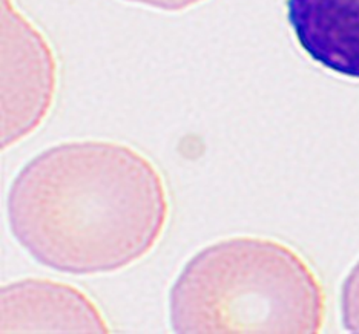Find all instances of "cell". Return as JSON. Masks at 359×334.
<instances>
[{"mask_svg": "<svg viewBox=\"0 0 359 334\" xmlns=\"http://www.w3.org/2000/svg\"><path fill=\"white\" fill-rule=\"evenodd\" d=\"M170 215L165 178L128 144L68 141L39 153L8 195V221L37 263L69 274L121 270L149 255Z\"/></svg>", "mask_w": 359, "mask_h": 334, "instance_id": "cell-1", "label": "cell"}, {"mask_svg": "<svg viewBox=\"0 0 359 334\" xmlns=\"http://www.w3.org/2000/svg\"><path fill=\"white\" fill-rule=\"evenodd\" d=\"M325 290L285 244L235 236L201 250L169 298L177 333H320Z\"/></svg>", "mask_w": 359, "mask_h": 334, "instance_id": "cell-2", "label": "cell"}, {"mask_svg": "<svg viewBox=\"0 0 359 334\" xmlns=\"http://www.w3.org/2000/svg\"><path fill=\"white\" fill-rule=\"evenodd\" d=\"M55 92V60L43 36L4 8V148L34 130L50 111Z\"/></svg>", "mask_w": 359, "mask_h": 334, "instance_id": "cell-3", "label": "cell"}, {"mask_svg": "<svg viewBox=\"0 0 359 334\" xmlns=\"http://www.w3.org/2000/svg\"><path fill=\"white\" fill-rule=\"evenodd\" d=\"M2 333H109V325L85 291L29 278L2 288Z\"/></svg>", "mask_w": 359, "mask_h": 334, "instance_id": "cell-4", "label": "cell"}, {"mask_svg": "<svg viewBox=\"0 0 359 334\" xmlns=\"http://www.w3.org/2000/svg\"><path fill=\"white\" fill-rule=\"evenodd\" d=\"M303 51L342 77L359 78V0H285Z\"/></svg>", "mask_w": 359, "mask_h": 334, "instance_id": "cell-5", "label": "cell"}, {"mask_svg": "<svg viewBox=\"0 0 359 334\" xmlns=\"http://www.w3.org/2000/svg\"><path fill=\"white\" fill-rule=\"evenodd\" d=\"M341 313L344 328L352 333H359V263L342 285Z\"/></svg>", "mask_w": 359, "mask_h": 334, "instance_id": "cell-6", "label": "cell"}, {"mask_svg": "<svg viewBox=\"0 0 359 334\" xmlns=\"http://www.w3.org/2000/svg\"><path fill=\"white\" fill-rule=\"evenodd\" d=\"M126 2L140 4L151 8H158V10H165V11H182V10H186V8L203 2V0H126Z\"/></svg>", "mask_w": 359, "mask_h": 334, "instance_id": "cell-7", "label": "cell"}]
</instances>
